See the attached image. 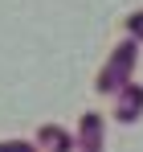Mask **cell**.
Returning <instances> with one entry per match:
<instances>
[{
    "mask_svg": "<svg viewBox=\"0 0 143 152\" xmlns=\"http://www.w3.org/2000/svg\"><path fill=\"white\" fill-rule=\"evenodd\" d=\"M82 144H86L90 152L98 148V119H86V124H82Z\"/></svg>",
    "mask_w": 143,
    "mask_h": 152,
    "instance_id": "cell-2",
    "label": "cell"
},
{
    "mask_svg": "<svg viewBox=\"0 0 143 152\" xmlns=\"http://www.w3.org/2000/svg\"><path fill=\"white\" fill-rule=\"evenodd\" d=\"M41 140L49 144V152H66V148H70L66 132H57V127H45V132H41Z\"/></svg>",
    "mask_w": 143,
    "mask_h": 152,
    "instance_id": "cell-1",
    "label": "cell"
},
{
    "mask_svg": "<svg viewBox=\"0 0 143 152\" xmlns=\"http://www.w3.org/2000/svg\"><path fill=\"white\" fill-rule=\"evenodd\" d=\"M0 152H33L29 144H0Z\"/></svg>",
    "mask_w": 143,
    "mask_h": 152,
    "instance_id": "cell-3",
    "label": "cell"
}]
</instances>
